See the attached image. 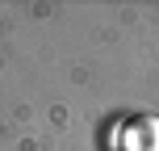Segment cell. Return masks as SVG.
I'll use <instances>...</instances> for the list:
<instances>
[{"instance_id":"1","label":"cell","mask_w":159,"mask_h":151,"mask_svg":"<svg viewBox=\"0 0 159 151\" xmlns=\"http://www.w3.org/2000/svg\"><path fill=\"white\" fill-rule=\"evenodd\" d=\"M121 151H159V118L138 113V118L121 130Z\"/></svg>"}]
</instances>
